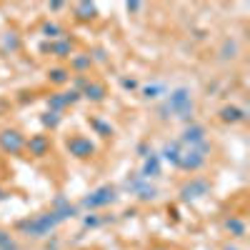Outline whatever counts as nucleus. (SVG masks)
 I'll use <instances>...</instances> for the list:
<instances>
[{
	"label": "nucleus",
	"mask_w": 250,
	"mask_h": 250,
	"mask_svg": "<svg viewBox=\"0 0 250 250\" xmlns=\"http://www.w3.org/2000/svg\"><path fill=\"white\" fill-rule=\"evenodd\" d=\"M150 250H170V248H163V245H158V248H150Z\"/></svg>",
	"instance_id": "37"
},
{
	"label": "nucleus",
	"mask_w": 250,
	"mask_h": 250,
	"mask_svg": "<svg viewBox=\"0 0 250 250\" xmlns=\"http://www.w3.org/2000/svg\"><path fill=\"white\" fill-rule=\"evenodd\" d=\"M80 213V208L68 203L62 195H58L53 203H50V210L48 213H40V215H33V218H23L15 223V230L23 233L25 238H33V240H43L48 238L60 223H65L70 218H75Z\"/></svg>",
	"instance_id": "1"
},
{
	"label": "nucleus",
	"mask_w": 250,
	"mask_h": 250,
	"mask_svg": "<svg viewBox=\"0 0 250 250\" xmlns=\"http://www.w3.org/2000/svg\"><path fill=\"white\" fill-rule=\"evenodd\" d=\"M0 150L5 155H20L25 150V135L18 128H3L0 130Z\"/></svg>",
	"instance_id": "8"
},
{
	"label": "nucleus",
	"mask_w": 250,
	"mask_h": 250,
	"mask_svg": "<svg viewBox=\"0 0 250 250\" xmlns=\"http://www.w3.org/2000/svg\"><path fill=\"white\" fill-rule=\"evenodd\" d=\"M180 153H183V145H180V140H170V143H165L163 145V150L158 153V158H160V163H170L173 168L178 165V158H180Z\"/></svg>",
	"instance_id": "16"
},
{
	"label": "nucleus",
	"mask_w": 250,
	"mask_h": 250,
	"mask_svg": "<svg viewBox=\"0 0 250 250\" xmlns=\"http://www.w3.org/2000/svg\"><path fill=\"white\" fill-rule=\"evenodd\" d=\"M223 228H225V233L230 235V238H235V240H243V238L248 235V225H245V220L238 218V215H228V218L223 220Z\"/></svg>",
	"instance_id": "14"
},
{
	"label": "nucleus",
	"mask_w": 250,
	"mask_h": 250,
	"mask_svg": "<svg viewBox=\"0 0 250 250\" xmlns=\"http://www.w3.org/2000/svg\"><path fill=\"white\" fill-rule=\"evenodd\" d=\"M238 53H240L238 40L225 38V40H223V45H220V50H218V58H220V60H235V58H238Z\"/></svg>",
	"instance_id": "21"
},
{
	"label": "nucleus",
	"mask_w": 250,
	"mask_h": 250,
	"mask_svg": "<svg viewBox=\"0 0 250 250\" xmlns=\"http://www.w3.org/2000/svg\"><path fill=\"white\" fill-rule=\"evenodd\" d=\"M218 118L225 125H238V123H245L248 120V110L245 108H238V105H223L218 110Z\"/></svg>",
	"instance_id": "13"
},
{
	"label": "nucleus",
	"mask_w": 250,
	"mask_h": 250,
	"mask_svg": "<svg viewBox=\"0 0 250 250\" xmlns=\"http://www.w3.org/2000/svg\"><path fill=\"white\" fill-rule=\"evenodd\" d=\"M88 80H90L88 75H73V78H70V83H73V90H78V93H80L83 88L88 85Z\"/></svg>",
	"instance_id": "29"
},
{
	"label": "nucleus",
	"mask_w": 250,
	"mask_h": 250,
	"mask_svg": "<svg viewBox=\"0 0 250 250\" xmlns=\"http://www.w3.org/2000/svg\"><path fill=\"white\" fill-rule=\"evenodd\" d=\"M203 143H208V130L200 123H188L185 130L180 133V145L183 148H198Z\"/></svg>",
	"instance_id": "9"
},
{
	"label": "nucleus",
	"mask_w": 250,
	"mask_h": 250,
	"mask_svg": "<svg viewBox=\"0 0 250 250\" xmlns=\"http://www.w3.org/2000/svg\"><path fill=\"white\" fill-rule=\"evenodd\" d=\"M120 85H123L125 90H138V80H135V78H123Z\"/></svg>",
	"instance_id": "31"
},
{
	"label": "nucleus",
	"mask_w": 250,
	"mask_h": 250,
	"mask_svg": "<svg viewBox=\"0 0 250 250\" xmlns=\"http://www.w3.org/2000/svg\"><path fill=\"white\" fill-rule=\"evenodd\" d=\"M135 150H138V155H140V158H148V155H150V145H148V143H140Z\"/></svg>",
	"instance_id": "32"
},
{
	"label": "nucleus",
	"mask_w": 250,
	"mask_h": 250,
	"mask_svg": "<svg viewBox=\"0 0 250 250\" xmlns=\"http://www.w3.org/2000/svg\"><path fill=\"white\" fill-rule=\"evenodd\" d=\"M53 148V143H50V135L45 133H35L30 138H25V150L33 155V158H45Z\"/></svg>",
	"instance_id": "12"
},
{
	"label": "nucleus",
	"mask_w": 250,
	"mask_h": 250,
	"mask_svg": "<svg viewBox=\"0 0 250 250\" xmlns=\"http://www.w3.org/2000/svg\"><path fill=\"white\" fill-rule=\"evenodd\" d=\"M62 8H68V5L65 3H48V10H53V13L55 10H62Z\"/></svg>",
	"instance_id": "34"
},
{
	"label": "nucleus",
	"mask_w": 250,
	"mask_h": 250,
	"mask_svg": "<svg viewBox=\"0 0 250 250\" xmlns=\"http://www.w3.org/2000/svg\"><path fill=\"white\" fill-rule=\"evenodd\" d=\"M88 55H90V60H93V62H105V60H108V53L103 50V48H93Z\"/></svg>",
	"instance_id": "30"
},
{
	"label": "nucleus",
	"mask_w": 250,
	"mask_h": 250,
	"mask_svg": "<svg viewBox=\"0 0 250 250\" xmlns=\"http://www.w3.org/2000/svg\"><path fill=\"white\" fill-rule=\"evenodd\" d=\"M123 188H125V190H128L130 195H135L138 200H143V203H150V200L158 198V188H155L153 183H148V180H143L138 173L125 178Z\"/></svg>",
	"instance_id": "5"
},
{
	"label": "nucleus",
	"mask_w": 250,
	"mask_h": 250,
	"mask_svg": "<svg viewBox=\"0 0 250 250\" xmlns=\"http://www.w3.org/2000/svg\"><path fill=\"white\" fill-rule=\"evenodd\" d=\"M5 198V193H3V188H0V200H3Z\"/></svg>",
	"instance_id": "38"
},
{
	"label": "nucleus",
	"mask_w": 250,
	"mask_h": 250,
	"mask_svg": "<svg viewBox=\"0 0 250 250\" xmlns=\"http://www.w3.org/2000/svg\"><path fill=\"white\" fill-rule=\"evenodd\" d=\"M58 248H60L58 238H53V243H48V245H45V250H58Z\"/></svg>",
	"instance_id": "35"
},
{
	"label": "nucleus",
	"mask_w": 250,
	"mask_h": 250,
	"mask_svg": "<svg viewBox=\"0 0 250 250\" xmlns=\"http://www.w3.org/2000/svg\"><path fill=\"white\" fill-rule=\"evenodd\" d=\"M73 15H75V20L78 23H90V20H95L98 18V5L95 3H75L73 5Z\"/></svg>",
	"instance_id": "18"
},
{
	"label": "nucleus",
	"mask_w": 250,
	"mask_h": 250,
	"mask_svg": "<svg viewBox=\"0 0 250 250\" xmlns=\"http://www.w3.org/2000/svg\"><path fill=\"white\" fill-rule=\"evenodd\" d=\"M210 150H213L210 143H203V145H198V148H183L175 168H178V170H185V173H198V170L205 168Z\"/></svg>",
	"instance_id": "3"
},
{
	"label": "nucleus",
	"mask_w": 250,
	"mask_h": 250,
	"mask_svg": "<svg viewBox=\"0 0 250 250\" xmlns=\"http://www.w3.org/2000/svg\"><path fill=\"white\" fill-rule=\"evenodd\" d=\"M193 113H195V100H193L190 88H185V85L170 90L168 95H165L163 105L158 108V115H160L163 120L178 118V120L188 123V120H193Z\"/></svg>",
	"instance_id": "2"
},
{
	"label": "nucleus",
	"mask_w": 250,
	"mask_h": 250,
	"mask_svg": "<svg viewBox=\"0 0 250 250\" xmlns=\"http://www.w3.org/2000/svg\"><path fill=\"white\" fill-rule=\"evenodd\" d=\"M140 95H143L145 100H158V98H163V95H168V85H165V83H150V85H145V88L140 90Z\"/></svg>",
	"instance_id": "24"
},
{
	"label": "nucleus",
	"mask_w": 250,
	"mask_h": 250,
	"mask_svg": "<svg viewBox=\"0 0 250 250\" xmlns=\"http://www.w3.org/2000/svg\"><path fill=\"white\" fill-rule=\"evenodd\" d=\"M60 120H62V118H60V113H53V110H48V113L40 115V123H43L45 128H50V130H55V128H58Z\"/></svg>",
	"instance_id": "26"
},
{
	"label": "nucleus",
	"mask_w": 250,
	"mask_h": 250,
	"mask_svg": "<svg viewBox=\"0 0 250 250\" xmlns=\"http://www.w3.org/2000/svg\"><path fill=\"white\" fill-rule=\"evenodd\" d=\"M105 95H108L105 85H103V83H98V80H88V85L80 90V98H85V100H90V103H103V100H105Z\"/></svg>",
	"instance_id": "15"
},
{
	"label": "nucleus",
	"mask_w": 250,
	"mask_h": 250,
	"mask_svg": "<svg viewBox=\"0 0 250 250\" xmlns=\"http://www.w3.org/2000/svg\"><path fill=\"white\" fill-rule=\"evenodd\" d=\"M143 180H155V178H160V158L155 155V153H150L148 158H145V163H143V168H140V173H138Z\"/></svg>",
	"instance_id": "17"
},
{
	"label": "nucleus",
	"mask_w": 250,
	"mask_h": 250,
	"mask_svg": "<svg viewBox=\"0 0 250 250\" xmlns=\"http://www.w3.org/2000/svg\"><path fill=\"white\" fill-rule=\"evenodd\" d=\"M70 70L65 68V65H55V68H48V80L53 83V85H58V88H62V85H68L70 83Z\"/></svg>",
	"instance_id": "20"
},
{
	"label": "nucleus",
	"mask_w": 250,
	"mask_h": 250,
	"mask_svg": "<svg viewBox=\"0 0 250 250\" xmlns=\"http://www.w3.org/2000/svg\"><path fill=\"white\" fill-rule=\"evenodd\" d=\"M65 150H68L73 158H78V160H88V158L95 155L98 148H95V143H93L90 138L75 133V135H70V138L65 140Z\"/></svg>",
	"instance_id": "7"
},
{
	"label": "nucleus",
	"mask_w": 250,
	"mask_h": 250,
	"mask_svg": "<svg viewBox=\"0 0 250 250\" xmlns=\"http://www.w3.org/2000/svg\"><path fill=\"white\" fill-rule=\"evenodd\" d=\"M223 250H240L238 245H230V243H228V245H223Z\"/></svg>",
	"instance_id": "36"
},
{
	"label": "nucleus",
	"mask_w": 250,
	"mask_h": 250,
	"mask_svg": "<svg viewBox=\"0 0 250 250\" xmlns=\"http://www.w3.org/2000/svg\"><path fill=\"white\" fill-rule=\"evenodd\" d=\"M88 123H90V128H93V130H95L100 138H110V135L115 133V128H113V125H110V123H105L103 118H90Z\"/></svg>",
	"instance_id": "25"
},
{
	"label": "nucleus",
	"mask_w": 250,
	"mask_h": 250,
	"mask_svg": "<svg viewBox=\"0 0 250 250\" xmlns=\"http://www.w3.org/2000/svg\"><path fill=\"white\" fill-rule=\"evenodd\" d=\"M40 35H43V38H48V43H50V40L65 38V28H62V25H58V23H53V20H45V23L40 25Z\"/></svg>",
	"instance_id": "22"
},
{
	"label": "nucleus",
	"mask_w": 250,
	"mask_h": 250,
	"mask_svg": "<svg viewBox=\"0 0 250 250\" xmlns=\"http://www.w3.org/2000/svg\"><path fill=\"white\" fill-rule=\"evenodd\" d=\"M90 65H93V60H90L88 53H73V55H70V68H68V70H73L75 75H85V73L90 70Z\"/></svg>",
	"instance_id": "19"
},
{
	"label": "nucleus",
	"mask_w": 250,
	"mask_h": 250,
	"mask_svg": "<svg viewBox=\"0 0 250 250\" xmlns=\"http://www.w3.org/2000/svg\"><path fill=\"white\" fill-rule=\"evenodd\" d=\"M0 113H3V103H0Z\"/></svg>",
	"instance_id": "39"
},
{
	"label": "nucleus",
	"mask_w": 250,
	"mask_h": 250,
	"mask_svg": "<svg viewBox=\"0 0 250 250\" xmlns=\"http://www.w3.org/2000/svg\"><path fill=\"white\" fill-rule=\"evenodd\" d=\"M0 48H3V53H10V55H13V53H18L20 48H23V40H20L18 33L10 30V33L3 35V40H0Z\"/></svg>",
	"instance_id": "23"
},
{
	"label": "nucleus",
	"mask_w": 250,
	"mask_h": 250,
	"mask_svg": "<svg viewBox=\"0 0 250 250\" xmlns=\"http://www.w3.org/2000/svg\"><path fill=\"white\" fill-rule=\"evenodd\" d=\"M125 10H128V13H140L143 3H125Z\"/></svg>",
	"instance_id": "33"
},
{
	"label": "nucleus",
	"mask_w": 250,
	"mask_h": 250,
	"mask_svg": "<svg viewBox=\"0 0 250 250\" xmlns=\"http://www.w3.org/2000/svg\"><path fill=\"white\" fill-rule=\"evenodd\" d=\"M0 250H20V245L8 230H0Z\"/></svg>",
	"instance_id": "27"
},
{
	"label": "nucleus",
	"mask_w": 250,
	"mask_h": 250,
	"mask_svg": "<svg viewBox=\"0 0 250 250\" xmlns=\"http://www.w3.org/2000/svg\"><path fill=\"white\" fill-rule=\"evenodd\" d=\"M103 223H108V218H100V215H95V213H88L85 218H83V228H100Z\"/></svg>",
	"instance_id": "28"
},
{
	"label": "nucleus",
	"mask_w": 250,
	"mask_h": 250,
	"mask_svg": "<svg viewBox=\"0 0 250 250\" xmlns=\"http://www.w3.org/2000/svg\"><path fill=\"white\" fill-rule=\"evenodd\" d=\"M118 188L115 185H100V188H95L93 193H88L85 198L80 200V208H85V210H90V213H95V210H100V208H108V205H113V203H118Z\"/></svg>",
	"instance_id": "4"
},
{
	"label": "nucleus",
	"mask_w": 250,
	"mask_h": 250,
	"mask_svg": "<svg viewBox=\"0 0 250 250\" xmlns=\"http://www.w3.org/2000/svg\"><path fill=\"white\" fill-rule=\"evenodd\" d=\"M208 193H210V180L208 178H190L188 183L180 185V200L183 203H195L200 198H205Z\"/></svg>",
	"instance_id": "6"
},
{
	"label": "nucleus",
	"mask_w": 250,
	"mask_h": 250,
	"mask_svg": "<svg viewBox=\"0 0 250 250\" xmlns=\"http://www.w3.org/2000/svg\"><path fill=\"white\" fill-rule=\"evenodd\" d=\"M43 53L58 58V60H70V55L75 53V40L73 38H58V40H50V43L43 45Z\"/></svg>",
	"instance_id": "10"
},
{
	"label": "nucleus",
	"mask_w": 250,
	"mask_h": 250,
	"mask_svg": "<svg viewBox=\"0 0 250 250\" xmlns=\"http://www.w3.org/2000/svg\"><path fill=\"white\" fill-rule=\"evenodd\" d=\"M80 100V93L78 90H62V93H50L48 95V108L53 113H62L68 105H75V103Z\"/></svg>",
	"instance_id": "11"
}]
</instances>
